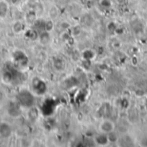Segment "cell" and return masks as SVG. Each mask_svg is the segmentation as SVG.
<instances>
[{
  "label": "cell",
  "mask_w": 147,
  "mask_h": 147,
  "mask_svg": "<svg viewBox=\"0 0 147 147\" xmlns=\"http://www.w3.org/2000/svg\"><path fill=\"white\" fill-rule=\"evenodd\" d=\"M98 129H99L101 134H110L115 130V124L111 120L105 119L100 122V124L98 126Z\"/></svg>",
  "instance_id": "cell-2"
},
{
  "label": "cell",
  "mask_w": 147,
  "mask_h": 147,
  "mask_svg": "<svg viewBox=\"0 0 147 147\" xmlns=\"http://www.w3.org/2000/svg\"><path fill=\"white\" fill-rule=\"evenodd\" d=\"M58 14H59V10L57 9V7L55 6H52L49 9V16L52 19H54L58 16Z\"/></svg>",
  "instance_id": "cell-8"
},
{
  "label": "cell",
  "mask_w": 147,
  "mask_h": 147,
  "mask_svg": "<svg viewBox=\"0 0 147 147\" xmlns=\"http://www.w3.org/2000/svg\"><path fill=\"white\" fill-rule=\"evenodd\" d=\"M12 29H13V31L16 34H18L19 32H21L22 29V22H16L13 24V26H12Z\"/></svg>",
  "instance_id": "cell-7"
},
{
  "label": "cell",
  "mask_w": 147,
  "mask_h": 147,
  "mask_svg": "<svg viewBox=\"0 0 147 147\" xmlns=\"http://www.w3.org/2000/svg\"><path fill=\"white\" fill-rule=\"evenodd\" d=\"M45 28L47 31H51L53 29V21L52 20H49L47 22H45V25H44Z\"/></svg>",
  "instance_id": "cell-9"
},
{
  "label": "cell",
  "mask_w": 147,
  "mask_h": 147,
  "mask_svg": "<svg viewBox=\"0 0 147 147\" xmlns=\"http://www.w3.org/2000/svg\"><path fill=\"white\" fill-rule=\"evenodd\" d=\"M12 134V129L7 123H0V135L3 138H9Z\"/></svg>",
  "instance_id": "cell-3"
},
{
  "label": "cell",
  "mask_w": 147,
  "mask_h": 147,
  "mask_svg": "<svg viewBox=\"0 0 147 147\" xmlns=\"http://www.w3.org/2000/svg\"><path fill=\"white\" fill-rule=\"evenodd\" d=\"M95 141L99 146H106L109 143V139H108V135L105 134H101L100 135L96 136L95 139Z\"/></svg>",
  "instance_id": "cell-4"
},
{
  "label": "cell",
  "mask_w": 147,
  "mask_h": 147,
  "mask_svg": "<svg viewBox=\"0 0 147 147\" xmlns=\"http://www.w3.org/2000/svg\"><path fill=\"white\" fill-rule=\"evenodd\" d=\"M34 96L28 91H22L18 95V102L19 104L23 107H32L34 104Z\"/></svg>",
  "instance_id": "cell-1"
},
{
  "label": "cell",
  "mask_w": 147,
  "mask_h": 147,
  "mask_svg": "<svg viewBox=\"0 0 147 147\" xmlns=\"http://www.w3.org/2000/svg\"><path fill=\"white\" fill-rule=\"evenodd\" d=\"M8 11V5L5 2L1 1L0 2V16H6Z\"/></svg>",
  "instance_id": "cell-5"
},
{
  "label": "cell",
  "mask_w": 147,
  "mask_h": 147,
  "mask_svg": "<svg viewBox=\"0 0 147 147\" xmlns=\"http://www.w3.org/2000/svg\"><path fill=\"white\" fill-rule=\"evenodd\" d=\"M107 135H108V139H109V143H115L119 140V137L117 136V134H115V131L110 133V134H107Z\"/></svg>",
  "instance_id": "cell-6"
}]
</instances>
